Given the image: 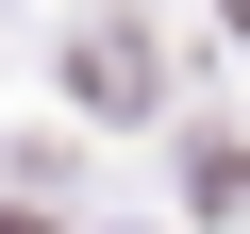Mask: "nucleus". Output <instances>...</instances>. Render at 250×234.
Segmentation results:
<instances>
[{
	"label": "nucleus",
	"instance_id": "nucleus-2",
	"mask_svg": "<svg viewBox=\"0 0 250 234\" xmlns=\"http://www.w3.org/2000/svg\"><path fill=\"white\" fill-rule=\"evenodd\" d=\"M0 234H34V217H0Z\"/></svg>",
	"mask_w": 250,
	"mask_h": 234
},
{
	"label": "nucleus",
	"instance_id": "nucleus-1",
	"mask_svg": "<svg viewBox=\"0 0 250 234\" xmlns=\"http://www.w3.org/2000/svg\"><path fill=\"white\" fill-rule=\"evenodd\" d=\"M67 84H83V100H117V117H134V100H150V34H83V50H67Z\"/></svg>",
	"mask_w": 250,
	"mask_h": 234
}]
</instances>
